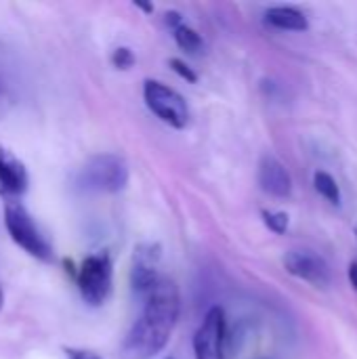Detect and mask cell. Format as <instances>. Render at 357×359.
<instances>
[{
	"label": "cell",
	"mask_w": 357,
	"mask_h": 359,
	"mask_svg": "<svg viewBox=\"0 0 357 359\" xmlns=\"http://www.w3.org/2000/svg\"><path fill=\"white\" fill-rule=\"evenodd\" d=\"M179 288L173 280L160 278V282L145 294L141 316L122 343V359H151L158 355L170 341V334L179 320Z\"/></svg>",
	"instance_id": "obj_1"
},
{
	"label": "cell",
	"mask_w": 357,
	"mask_h": 359,
	"mask_svg": "<svg viewBox=\"0 0 357 359\" xmlns=\"http://www.w3.org/2000/svg\"><path fill=\"white\" fill-rule=\"evenodd\" d=\"M4 225H6L11 240L19 248H23L29 257H36L40 261H48L53 257V248H50L48 240L44 238V233L40 231V227L36 225V221L32 219V215L27 212V208L21 202H17V200L6 202Z\"/></svg>",
	"instance_id": "obj_2"
},
{
	"label": "cell",
	"mask_w": 357,
	"mask_h": 359,
	"mask_svg": "<svg viewBox=\"0 0 357 359\" xmlns=\"http://www.w3.org/2000/svg\"><path fill=\"white\" fill-rule=\"evenodd\" d=\"M78 183L86 191L116 194L122 191L128 183V166L120 156L99 154L86 160V164L80 170Z\"/></svg>",
	"instance_id": "obj_3"
},
{
	"label": "cell",
	"mask_w": 357,
	"mask_h": 359,
	"mask_svg": "<svg viewBox=\"0 0 357 359\" xmlns=\"http://www.w3.org/2000/svg\"><path fill=\"white\" fill-rule=\"evenodd\" d=\"M114 265L107 255H90L82 261L78 271V288L84 303L97 307L103 305L112 294Z\"/></svg>",
	"instance_id": "obj_4"
},
{
	"label": "cell",
	"mask_w": 357,
	"mask_h": 359,
	"mask_svg": "<svg viewBox=\"0 0 357 359\" xmlns=\"http://www.w3.org/2000/svg\"><path fill=\"white\" fill-rule=\"evenodd\" d=\"M143 99L147 107L168 126L173 128H185L189 122V107L181 93L170 88L164 82L147 80L143 86Z\"/></svg>",
	"instance_id": "obj_5"
},
{
	"label": "cell",
	"mask_w": 357,
	"mask_h": 359,
	"mask_svg": "<svg viewBox=\"0 0 357 359\" xmlns=\"http://www.w3.org/2000/svg\"><path fill=\"white\" fill-rule=\"evenodd\" d=\"M227 320L221 307H213L194 337L196 359H225Z\"/></svg>",
	"instance_id": "obj_6"
},
{
	"label": "cell",
	"mask_w": 357,
	"mask_h": 359,
	"mask_svg": "<svg viewBox=\"0 0 357 359\" xmlns=\"http://www.w3.org/2000/svg\"><path fill=\"white\" fill-rule=\"evenodd\" d=\"M284 267L290 276L305 280L316 288H326L330 284V269L326 261L311 250H290L284 257Z\"/></svg>",
	"instance_id": "obj_7"
},
{
	"label": "cell",
	"mask_w": 357,
	"mask_h": 359,
	"mask_svg": "<svg viewBox=\"0 0 357 359\" xmlns=\"http://www.w3.org/2000/svg\"><path fill=\"white\" fill-rule=\"evenodd\" d=\"M158 259H160V252H158V246H139L135 250V265H133V288L145 297L158 282H160V276H158Z\"/></svg>",
	"instance_id": "obj_8"
},
{
	"label": "cell",
	"mask_w": 357,
	"mask_h": 359,
	"mask_svg": "<svg viewBox=\"0 0 357 359\" xmlns=\"http://www.w3.org/2000/svg\"><path fill=\"white\" fill-rule=\"evenodd\" d=\"M259 185L274 198H288L292 194V179L286 166L274 156H265L259 164Z\"/></svg>",
	"instance_id": "obj_9"
},
{
	"label": "cell",
	"mask_w": 357,
	"mask_h": 359,
	"mask_svg": "<svg viewBox=\"0 0 357 359\" xmlns=\"http://www.w3.org/2000/svg\"><path fill=\"white\" fill-rule=\"evenodd\" d=\"M0 189L8 196H21L27 189L23 164L6 151H0Z\"/></svg>",
	"instance_id": "obj_10"
},
{
	"label": "cell",
	"mask_w": 357,
	"mask_h": 359,
	"mask_svg": "<svg viewBox=\"0 0 357 359\" xmlns=\"http://www.w3.org/2000/svg\"><path fill=\"white\" fill-rule=\"evenodd\" d=\"M265 21L278 29H288V32H305L309 27L305 13L292 6H271L265 13Z\"/></svg>",
	"instance_id": "obj_11"
},
{
	"label": "cell",
	"mask_w": 357,
	"mask_h": 359,
	"mask_svg": "<svg viewBox=\"0 0 357 359\" xmlns=\"http://www.w3.org/2000/svg\"><path fill=\"white\" fill-rule=\"evenodd\" d=\"M168 21H173L175 40H177V44H179L183 50H187V53H200V50H202L204 42H202L200 34H198L194 27L185 25V23L179 19L177 13H170V15H168Z\"/></svg>",
	"instance_id": "obj_12"
},
{
	"label": "cell",
	"mask_w": 357,
	"mask_h": 359,
	"mask_svg": "<svg viewBox=\"0 0 357 359\" xmlns=\"http://www.w3.org/2000/svg\"><path fill=\"white\" fill-rule=\"evenodd\" d=\"M314 187H316L318 194H320L322 198H326L330 204H335V206L341 204V189H339L337 181H335L328 172L318 170L316 177H314Z\"/></svg>",
	"instance_id": "obj_13"
},
{
	"label": "cell",
	"mask_w": 357,
	"mask_h": 359,
	"mask_svg": "<svg viewBox=\"0 0 357 359\" xmlns=\"http://www.w3.org/2000/svg\"><path fill=\"white\" fill-rule=\"evenodd\" d=\"M261 217H263L265 225H267L274 233L284 236V233L288 231L290 217H288L286 212H271V210H263V212H261Z\"/></svg>",
	"instance_id": "obj_14"
},
{
	"label": "cell",
	"mask_w": 357,
	"mask_h": 359,
	"mask_svg": "<svg viewBox=\"0 0 357 359\" xmlns=\"http://www.w3.org/2000/svg\"><path fill=\"white\" fill-rule=\"evenodd\" d=\"M112 61H114V65H116V67L128 69V67L135 63V55H133L128 48H116V53H114Z\"/></svg>",
	"instance_id": "obj_15"
},
{
	"label": "cell",
	"mask_w": 357,
	"mask_h": 359,
	"mask_svg": "<svg viewBox=\"0 0 357 359\" xmlns=\"http://www.w3.org/2000/svg\"><path fill=\"white\" fill-rule=\"evenodd\" d=\"M173 65H175V69L185 78V80H189V82H196V74L189 69V67H185V63H181L179 59H173Z\"/></svg>",
	"instance_id": "obj_16"
},
{
	"label": "cell",
	"mask_w": 357,
	"mask_h": 359,
	"mask_svg": "<svg viewBox=\"0 0 357 359\" xmlns=\"http://www.w3.org/2000/svg\"><path fill=\"white\" fill-rule=\"evenodd\" d=\"M67 359H103V358H99L97 353H90V351H78V349H69V351H67Z\"/></svg>",
	"instance_id": "obj_17"
},
{
	"label": "cell",
	"mask_w": 357,
	"mask_h": 359,
	"mask_svg": "<svg viewBox=\"0 0 357 359\" xmlns=\"http://www.w3.org/2000/svg\"><path fill=\"white\" fill-rule=\"evenodd\" d=\"M349 280H351V286L357 290V261L349 265Z\"/></svg>",
	"instance_id": "obj_18"
},
{
	"label": "cell",
	"mask_w": 357,
	"mask_h": 359,
	"mask_svg": "<svg viewBox=\"0 0 357 359\" xmlns=\"http://www.w3.org/2000/svg\"><path fill=\"white\" fill-rule=\"evenodd\" d=\"M2 303H4V297H2V290H0V309H2Z\"/></svg>",
	"instance_id": "obj_19"
},
{
	"label": "cell",
	"mask_w": 357,
	"mask_h": 359,
	"mask_svg": "<svg viewBox=\"0 0 357 359\" xmlns=\"http://www.w3.org/2000/svg\"><path fill=\"white\" fill-rule=\"evenodd\" d=\"M356 233H357V227H356Z\"/></svg>",
	"instance_id": "obj_20"
}]
</instances>
